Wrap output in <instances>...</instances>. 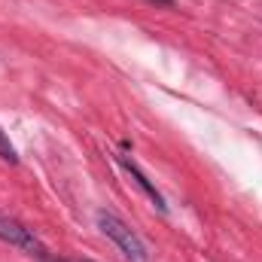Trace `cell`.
<instances>
[{"mask_svg":"<svg viewBox=\"0 0 262 262\" xmlns=\"http://www.w3.org/2000/svg\"><path fill=\"white\" fill-rule=\"evenodd\" d=\"M0 241H6L9 247L21 250V253L31 256V259L49 262V247L34 235V229L21 226L18 220H12V216H6V213H0Z\"/></svg>","mask_w":262,"mask_h":262,"instance_id":"7a4b0ae2","label":"cell"},{"mask_svg":"<svg viewBox=\"0 0 262 262\" xmlns=\"http://www.w3.org/2000/svg\"><path fill=\"white\" fill-rule=\"evenodd\" d=\"M0 159L6 162V165H18V152H15V146L9 143V134L0 128Z\"/></svg>","mask_w":262,"mask_h":262,"instance_id":"277c9868","label":"cell"},{"mask_svg":"<svg viewBox=\"0 0 262 262\" xmlns=\"http://www.w3.org/2000/svg\"><path fill=\"white\" fill-rule=\"evenodd\" d=\"M152 3H162V6H174V0H152Z\"/></svg>","mask_w":262,"mask_h":262,"instance_id":"5b68a950","label":"cell"},{"mask_svg":"<svg viewBox=\"0 0 262 262\" xmlns=\"http://www.w3.org/2000/svg\"><path fill=\"white\" fill-rule=\"evenodd\" d=\"M116 159H119V165H122V168H125V171L131 174V180H134V183H137V186H140V189H143L146 195H149V201H152V204H156V207H159V210L165 213V210H168L165 198H162V192H159V189L152 186V180H149V177H146V174L140 171V165H137L134 159H128V156H116Z\"/></svg>","mask_w":262,"mask_h":262,"instance_id":"3957f363","label":"cell"},{"mask_svg":"<svg viewBox=\"0 0 262 262\" xmlns=\"http://www.w3.org/2000/svg\"><path fill=\"white\" fill-rule=\"evenodd\" d=\"M95 220H98V229L119 247V253L128 262H146L149 259V256H146V244L140 241V235L131 229L125 220H119L113 210H98Z\"/></svg>","mask_w":262,"mask_h":262,"instance_id":"6da1fadb","label":"cell"}]
</instances>
